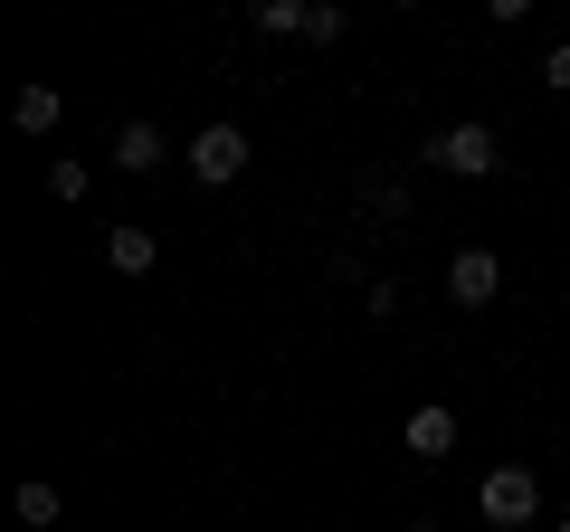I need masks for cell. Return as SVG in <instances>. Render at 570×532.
I'll return each mask as SVG.
<instances>
[{
  "label": "cell",
  "instance_id": "cell-2",
  "mask_svg": "<svg viewBox=\"0 0 570 532\" xmlns=\"http://www.w3.org/2000/svg\"><path fill=\"white\" fill-rule=\"evenodd\" d=\"M247 152H257V144H247L238 124H200V134L181 144V162H190V181H200V190H228L247 171Z\"/></svg>",
  "mask_w": 570,
  "mask_h": 532
},
{
  "label": "cell",
  "instance_id": "cell-9",
  "mask_svg": "<svg viewBox=\"0 0 570 532\" xmlns=\"http://www.w3.org/2000/svg\"><path fill=\"white\" fill-rule=\"evenodd\" d=\"M247 20L266 29V39H305V20H314V0H257Z\"/></svg>",
  "mask_w": 570,
  "mask_h": 532
},
{
  "label": "cell",
  "instance_id": "cell-10",
  "mask_svg": "<svg viewBox=\"0 0 570 532\" xmlns=\"http://www.w3.org/2000/svg\"><path fill=\"white\" fill-rule=\"evenodd\" d=\"M362 209H381V219H409V181H400V171H362Z\"/></svg>",
  "mask_w": 570,
  "mask_h": 532
},
{
  "label": "cell",
  "instance_id": "cell-13",
  "mask_svg": "<svg viewBox=\"0 0 570 532\" xmlns=\"http://www.w3.org/2000/svg\"><path fill=\"white\" fill-rule=\"evenodd\" d=\"M343 29H352L343 10H333V0H314V20H305V39H314V48H333V39H343Z\"/></svg>",
  "mask_w": 570,
  "mask_h": 532
},
{
  "label": "cell",
  "instance_id": "cell-5",
  "mask_svg": "<svg viewBox=\"0 0 570 532\" xmlns=\"http://www.w3.org/2000/svg\"><path fill=\"white\" fill-rule=\"evenodd\" d=\"M171 162V144H163V124H124V134H115V171H134V181H142V171H163Z\"/></svg>",
  "mask_w": 570,
  "mask_h": 532
},
{
  "label": "cell",
  "instance_id": "cell-11",
  "mask_svg": "<svg viewBox=\"0 0 570 532\" xmlns=\"http://www.w3.org/2000/svg\"><path fill=\"white\" fill-rule=\"evenodd\" d=\"M20 523H58V485H39V475H29V485H20Z\"/></svg>",
  "mask_w": 570,
  "mask_h": 532
},
{
  "label": "cell",
  "instance_id": "cell-15",
  "mask_svg": "<svg viewBox=\"0 0 570 532\" xmlns=\"http://www.w3.org/2000/svg\"><path fill=\"white\" fill-rule=\"evenodd\" d=\"M551 532H570V523H551Z\"/></svg>",
  "mask_w": 570,
  "mask_h": 532
},
{
  "label": "cell",
  "instance_id": "cell-12",
  "mask_svg": "<svg viewBox=\"0 0 570 532\" xmlns=\"http://www.w3.org/2000/svg\"><path fill=\"white\" fill-rule=\"evenodd\" d=\"M48 200H86V162L58 152V162H48Z\"/></svg>",
  "mask_w": 570,
  "mask_h": 532
},
{
  "label": "cell",
  "instance_id": "cell-8",
  "mask_svg": "<svg viewBox=\"0 0 570 532\" xmlns=\"http://www.w3.org/2000/svg\"><path fill=\"white\" fill-rule=\"evenodd\" d=\"M456 447V410H409V456H448Z\"/></svg>",
  "mask_w": 570,
  "mask_h": 532
},
{
  "label": "cell",
  "instance_id": "cell-14",
  "mask_svg": "<svg viewBox=\"0 0 570 532\" xmlns=\"http://www.w3.org/2000/svg\"><path fill=\"white\" fill-rule=\"evenodd\" d=\"M542 86H551V96H570V39L542 48Z\"/></svg>",
  "mask_w": 570,
  "mask_h": 532
},
{
  "label": "cell",
  "instance_id": "cell-7",
  "mask_svg": "<svg viewBox=\"0 0 570 532\" xmlns=\"http://www.w3.org/2000/svg\"><path fill=\"white\" fill-rule=\"evenodd\" d=\"M58 86H20V96H10V124H20V134H58Z\"/></svg>",
  "mask_w": 570,
  "mask_h": 532
},
{
  "label": "cell",
  "instance_id": "cell-1",
  "mask_svg": "<svg viewBox=\"0 0 570 532\" xmlns=\"http://www.w3.org/2000/svg\"><path fill=\"white\" fill-rule=\"evenodd\" d=\"M475 513H485L494 532L542 523V475H532V466H485V485H475Z\"/></svg>",
  "mask_w": 570,
  "mask_h": 532
},
{
  "label": "cell",
  "instance_id": "cell-4",
  "mask_svg": "<svg viewBox=\"0 0 570 532\" xmlns=\"http://www.w3.org/2000/svg\"><path fill=\"white\" fill-rule=\"evenodd\" d=\"M494 295H504V257H494V247H456L448 257V305H494Z\"/></svg>",
  "mask_w": 570,
  "mask_h": 532
},
{
  "label": "cell",
  "instance_id": "cell-3",
  "mask_svg": "<svg viewBox=\"0 0 570 532\" xmlns=\"http://www.w3.org/2000/svg\"><path fill=\"white\" fill-rule=\"evenodd\" d=\"M428 162L456 171V181H485V171L504 162V144H494V124H448V134L428 144Z\"/></svg>",
  "mask_w": 570,
  "mask_h": 532
},
{
  "label": "cell",
  "instance_id": "cell-6",
  "mask_svg": "<svg viewBox=\"0 0 570 532\" xmlns=\"http://www.w3.org/2000/svg\"><path fill=\"white\" fill-rule=\"evenodd\" d=\"M153 257H163V247H153V228H105V266H115V276H153Z\"/></svg>",
  "mask_w": 570,
  "mask_h": 532
}]
</instances>
